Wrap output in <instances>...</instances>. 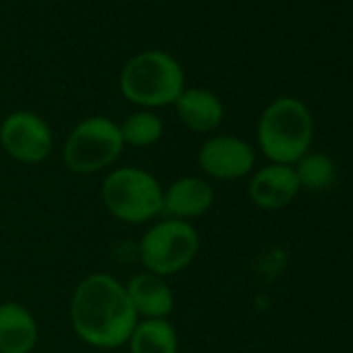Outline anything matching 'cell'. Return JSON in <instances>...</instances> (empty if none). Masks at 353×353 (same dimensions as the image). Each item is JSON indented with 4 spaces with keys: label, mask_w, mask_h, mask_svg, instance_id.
Wrapping results in <instances>:
<instances>
[{
    "label": "cell",
    "mask_w": 353,
    "mask_h": 353,
    "mask_svg": "<svg viewBox=\"0 0 353 353\" xmlns=\"http://www.w3.org/2000/svg\"><path fill=\"white\" fill-rule=\"evenodd\" d=\"M69 320L85 345L102 351L125 347L139 322L125 283L108 272H92L77 283L69 301Z\"/></svg>",
    "instance_id": "obj_1"
},
{
    "label": "cell",
    "mask_w": 353,
    "mask_h": 353,
    "mask_svg": "<svg viewBox=\"0 0 353 353\" xmlns=\"http://www.w3.org/2000/svg\"><path fill=\"white\" fill-rule=\"evenodd\" d=\"M119 88L131 104L154 110L176 102L185 90V71L172 54L145 50L125 63Z\"/></svg>",
    "instance_id": "obj_2"
},
{
    "label": "cell",
    "mask_w": 353,
    "mask_h": 353,
    "mask_svg": "<svg viewBox=\"0 0 353 353\" xmlns=\"http://www.w3.org/2000/svg\"><path fill=\"white\" fill-rule=\"evenodd\" d=\"M256 137L260 152L270 162L293 166L310 152L314 139L312 112L297 98H276L260 114Z\"/></svg>",
    "instance_id": "obj_3"
},
{
    "label": "cell",
    "mask_w": 353,
    "mask_h": 353,
    "mask_svg": "<svg viewBox=\"0 0 353 353\" xmlns=\"http://www.w3.org/2000/svg\"><path fill=\"white\" fill-rule=\"evenodd\" d=\"M164 185L141 166H119L104 174L100 198L112 219L125 225H145L162 216Z\"/></svg>",
    "instance_id": "obj_4"
},
{
    "label": "cell",
    "mask_w": 353,
    "mask_h": 353,
    "mask_svg": "<svg viewBox=\"0 0 353 353\" xmlns=\"http://www.w3.org/2000/svg\"><path fill=\"white\" fill-rule=\"evenodd\" d=\"M200 245V233L192 223L162 216L141 235L137 258L145 272L168 279L194 264Z\"/></svg>",
    "instance_id": "obj_5"
},
{
    "label": "cell",
    "mask_w": 353,
    "mask_h": 353,
    "mask_svg": "<svg viewBox=\"0 0 353 353\" xmlns=\"http://www.w3.org/2000/svg\"><path fill=\"white\" fill-rule=\"evenodd\" d=\"M125 150L119 123L108 117L79 121L63 143V164L75 174L108 172Z\"/></svg>",
    "instance_id": "obj_6"
},
{
    "label": "cell",
    "mask_w": 353,
    "mask_h": 353,
    "mask_svg": "<svg viewBox=\"0 0 353 353\" xmlns=\"http://www.w3.org/2000/svg\"><path fill=\"white\" fill-rule=\"evenodd\" d=\"M0 145L21 164H40L50 158L54 133L46 119L32 110H15L0 123Z\"/></svg>",
    "instance_id": "obj_7"
},
{
    "label": "cell",
    "mask_w": 353,
    "mask_h": 353,
    "mask_svg": "<svg viewBox=\"0 0 353 353\" xmlns=\"http://www.w3.org/2000/svg\"><path fill=\"white\" fill-rule=\"evenodd\" d=\"M198 166L210 179L237 181L254 172L256 150L237 135H212L198 150Z\"/></svg>",
    "instance_id": "obj_8"
},
{
    "label": "cell",
    "mask_w": 353,
    "mask_h": 353,
    "mask_svg": "<svg viewBox=\"0 0 353 353\" xmlns=\"http://www.w3.org/2000/svg\"><path fill=\"white\" fill-rule=\"evenodd\" d=\"M216 200L212 183L198 174H185L168 183L162 192V216L192 223L204 216Z\"/></svg>",
    "instance_id": "obj_9"
},
{
    "label": "cell",
    "mask_w": 353,
    "mask_h": 353,
    "mask_svg": "<svg viewBox=\"0 0 353 353\" xmlns=\"http://www.w3.org/2000/svg\"><path fill=\"white\" fill-rule=\"evenodd\" d=\"M301 192L295 168L289 164H266L252 174L248 188L250 200L262 210H281Z\"/></svg>",
    "instance_id": "obj_10"
},
{
    "label": "cell",
    "mask_w": 353,
    "mask_h": 353,
    "mask_svg": "<svg viewBox=\"0 0 353 353\" xmlns=\"http://www.w3.org/2000/svg\"><path fill=\"white\" fill-rule=\"evenodd\" d=\"M125 289L139 320H168L174 310V293L164 276L141 270L125 283Z\"/></svg>",
    "instance_id": "obj_11"
},
{
    "label": "cell",
    "mask_w": 353,
    "mask_h": 353,
    "mask_svg": "<svg viewBox=\"0 0 353 353\" xmlns=\"http://www.w3.org/2000/svg\"><path fill=\"white\" fill-rule=\"evenodd\" d=\"M40 341V326L30 307L19 301L0 303V353H32Z\"/></svg>",
    "instance_id": "obj_12"
},
{
    "label": "cell",
    "mask_w": 353,
    "mask_h": 353,
    "mask_svg": "<svg viewBox=\"0 0 353 353\" xmlns=\"http://www.w3.org/2000/svg\"><path fill=\"white\" fill-rule=\"evenodd\" d=\"M172 106L179 121L194 133H212L225 119L221 98L206 88H185Z\"/></svg>",
    "instance_id": "obj_13"
},
{
    "label": "cell",
    "mask_w": 353,
    "mask_h": 353,
    "mask_svg": "<svg viewBox=\"0 0 353 353\" xmlns=\"http://www.w3.org/2000/svg\"><path fill=\"white\" fill-rule=\"evenodd\" d=\"M125 347L129 353H179V334L170 320H139Z\"/></svg>",
    "instance_id": "obj_14"
},
{
    "label": "cell",
    "mask_w": 353,
    "mask_h": 353,
    "mask_svg": "<svg viewBox=\"0 0 353 353\" xmlns=\"http://www.w3.org/2000/svg\"><path fill=\"white\" fill-rule=\"evenodd\" d=\"M121 137H123V143L125 148L131 145V148H150V145H156L162 135H164V123L162 119L154 112V110H137V112H131L121 125Z\"/></svg>",
    "instance_id": "obj_15"
},
{
    "label": "cell",
    "mask_w": 353,
    "mask_h": 353,
    "mask_svg": "<svg viewBox=\"0 0 353 353\" xmlns=\"http://www.w3.org/2000/svg\"><path fill=\"white\" fill-rule=\"evenodd\" d=\"M293 168H295L301 190L324 192L336 179V166L326 154H318V152L310 154L307 152L301 160H297L293 164Z\"/></svg>",
    "instance_id": "obj_16"
}]
</instances>
